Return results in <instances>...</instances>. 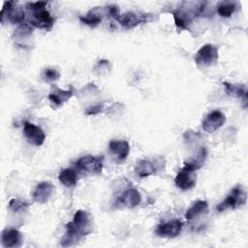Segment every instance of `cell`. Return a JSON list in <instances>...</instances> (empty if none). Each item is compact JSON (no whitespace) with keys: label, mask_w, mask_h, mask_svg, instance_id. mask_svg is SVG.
<instances>
[{"label":"cell","mask_w":248,"mask_h":248,"mask_svg":"<svg viewBox=\"0 0 248 248\" xmlns=\"http://www.w3.org/2000/svg\"><path fill=\"white\" fill-rule=\"evenodd\" d=\"M93 231V221L91 215L82 209L78 210L71 222L66 225V232L61 238L62 246H73L78 243L83 237Z\"/></svg>","instance_id":"cell-1"},{"label":"cell","mask_w":248,"mask_h":248,"mask_svg":"<svg viewBox=\"0 0 248 248\" xmlns=\"http://www.w3.org/2000/svg\"><path fill=\"white\" fill-rule=\"evenodd\" d=\"M47 2L37 1L30 2L26 5V9L29 11V24L40 28L49 30L54 24V18L50 13L46 9Z\"/></svg>","instance_id":"cell-2"},{"label":"cell","mask_w":248,"mask_h":248,"mask_svg":"<svg viewBox=\"0 0 248 248\" xmlns=\"http://www.w3.org/2000/svg\"><path fill=\"white\" fill-rule=\"evenodd\" d=\"M205 2H183L182 5L172 13L177 29H187L193 18L202 15Z\"/></svg>","instance_id":"cell-3"},{"label":"cell","mask_w":248,"mask_h":248,"mask_svg":"<svg viewBox=\"0 0 248 248\" xmlns=\"http://www.w3.org/2000/svg\"><path fill=\"white\" fill-rule=\"evenodd\" d=\"M247 200L246 191L241 185H236L229 195L216 206V210L218 212L225 211L227 209H235L239 206H242Z\"/></svg>","instance_id":"cell-4"},{"label":"cell","mask_w":248,"mask_h":248,"mask_svg":"<svg viewBox=\"0 0 248 248\" xmlns=\"http://www.w3.org/2000/svg\"><path fill=\"white\" fill-rule=\"evenodd\" d=\"M104 157L85 155L80 157L76 162V168L82 173L100 174L103 170Z\"/></svg>","instance_id":"cell-5"},{"label":"cell","mask_w":248,"mask_h":248,"mask_svg":"<svg viewBox=\"0 0 248 248\" xmlns=\"http://www.w3.org/2000/svg\"><path fill=\"white\" fill-rule=\"evenodd\" d=\"M218 60V48L212 44L202 46L195 56V63L198 67H208L216 63Z\"/></svg>","instance_id":"cell-6"},{"label":"cell","mask_w":248,"mask_h":248,"mask_svg":"<svg viewBox=\"0 0 248 248\" xmlns=\"http://www.w3.org/2000/svg\"><path fill=\"white\" fill-rule=\"evenodd\" d=\"M153 19L152 14L140 13V12H128L124 15H121L117 20L119 24L124 28H134L139 24L151 21Z\"/></svg>","instance_id":"cell-7"},{"label":"cell","mask_w":248,"mask_h":248,"mask_svg":"<svg viewBox=\"0 0 248 248\" xmlns=\"http://www.w3.org/2000/svg\"><path fill=\"white\" fill-rule=\"evenodd\" d=\"M5 17L12 23H21L24 20L25 13L23 9L17 6L15 2L8 1L3 5V9L1 11V21L3 22Z\"/></svg>","instance_id":"cell-8"},{"label":"cell","mask_w":248,"mask_h":248,"mask_svg":"<svg viewBox=\"0 0 248 248\" xmlns=\"http://www.w3.org/2000/svg\"><path fill=\"white\" fill-rule=\"evenodd\" d=\"M23 134L28 142L35 146H40L45 142L46 135L43 129L33 123L25 121L23 124Z\"/></svg>","instance_id":"cell-9"},{"label":"cell","mask_w":248,"mask_h":248,"mask_svg":"<svg viewBox=\"0 0 248 248\" xmlns=\"http://www.w3.org/2000/svg\"><path fill=\"white\" fill-rule=\"evenodd\" d=\"M183 224L180 220H172L165 223L159 224L155 229V233L160 237H167V238H173L176 237L181 230Z\"/></svg>","instance_id":"cell-10"},{"label":"cell","mask_w":248,"mask_h":248,"mask_svg":"<svg viewBox=\"0 0 248 248\" xmlns=\"http://www.w3.org/2000/svg\"><path fill=\"white\" fill-rule=\"evenodd\" d=\"M226 122V116L220 110H212L202 122V130L206 133H213L221 128Z\"/></svg>","instance_id":"cell-11"},{"label":"cell","mask_w":248,"mask_h":248,"mask_svg":"<svg viewBox=\"0 0 248 248\" xmlns=\"http://www.w3.org/2000/svg\"><path fill=\"white\" fill-rule=\"evenodd\" d=\"M196 177L197 176L195 170L183 167L180 170V171L176 174L174 178V183L176 187H178L181 190H189L195 187L197 181Z\"/></svg>","instance_id":"cell-12"},{"label":"cell","mask_w":248,"mask_h":248,"mask_svg":"<svg viewBox=\"0 0 248 248\" xmlns=\"http://www.w3.org/2000/svg\"><path fill=\"white\" fill-rule=\"evenodd\" d=\"M108 149L117 162H123L130 153V145L126 140H111L108 143Z\"/></svg>","instance_id":"cell-13"},{"label":"cell","mask_w":248,"mask_h":248,"mask_svg":"<svg viewBox=\"0 0 248 248\" xmlns=\"http://www.w3.org/2000/svg\"><path fill=\"white\" fill-rule=\"evenodd\" d=\"M1 244L3 247H18L21 244V234L14 228H6L1 234Z\"/></svg>","instance_id":"cell-14"},{"label":"cell","mask_w":248,"mask_h":248,"mask_svg":"<svg viewBox=\"0 0 248 248\" xmlns=\"http://www.w3.org/2000/svg\"><path fill=\"white\" fill-rule=\"evenodd\" d=\"M53 192V185L49 182L43 181L39 183L33 192V201L39 203H45L48 201Z\"/></svg>","instance_id":"cell-15"},{"label":"cell","mask_w":248,"mask_h":248,"mask_svg":"<svg viewBox=\"0 0 248 248\" xmlns=\"http://www.w3.org/2000/svg\"><path fill=\"white\" fill-rule=\"evenodd\" d=\"M117 201L122 205L129 207V208H133L140 204L141 198H140V195L138 190H136L134 188H130V189L126 190L124 193H122L118 197Z\"/></svg>","instance_id":"cell-16"},{"label":"cell","mask_w":248,"mask_h":248,"mask_svg":"<svg viewBox=\"0 0 248 248\" xmlns=\"http://www.w3.org/2000/svg\"><path fill=\"white\" fill-rule=\"evenodd\" d=\"M156 170L157 169H156V166L154 165V163L150 160H147V159H143V160L139 161L136 164L135 168H134L135 173L139 177H141V178H144V177L150 176L152 174H155Z\"/></svg>","instance_id":"cell-17"},{"label":"cell","mask_w":248,"mask_h":248,"mask_svg":"<svg viewBox=\"0 0 248 248\" xmlns=\"http://www.w3.org/2000/svg\"><path fill=\"white\" fill-rule=\"evenodd\" d=\"M58 180L66 187H73L78 182V173L74 169H63L58 174Z\"/></svg>","instance_id":"cell-18"},{"label":"cell","mask_w":248,"mask_h":248,"mask_svg":"<svg viewBox=\"0 0 248 248\" xmlns=\"http://www.w3.org/2000/svg\"><path fill=\"white\" fill-rule=\"evenodd\" d=\"M208 208V203L204 200H200L197 201L195 203H193L188 210L185 213V218L187 220H193L200 216L201 214L204 213Z\"/></svg>","instance_id":"cell-19"},{"label":"cell","mask_w":248,"mask_h":248,"mask_svg":"<svg viewBox=\"0 0 248 248\" xmlns=\"http://www.w3.org/2000/svg\"><path fill=\"white\" fill-rule=\"evenodd\" d=\"M223 84L228 94L242 99L244 103L247 102V90L244 84H232L229 82H224Z\"/></svg>","instance_id":"cell-20"},{"label":"cell","mask_w":248,"mask_h":248,"mask_svg":"<svg viewBox=\"0 0 248 248\" xmlns=\"http://www.w3.org/2000/svg\"><path fill=\"white\" fill-rule=\"evenodd\" d=\"M73 96V92L71 90H61L56 88L53 92L48 95V99L55 106L59 107L66 101H68Z\"/></svg>","instance_id":"cell-21"},{"label":"cell","mask_w":248,"mask_h":248,"mask_svg":"<svg viewBox=\"0 0 248 248\" xmlns=\"http://www.w3.org/2000/svg\"><path fill=\"white\" fill-rule=\"evenodd\" d=\"M103 17L101 16V14H99L96 9H92L90 10L85 16H79V20L85 24L88 25L90 27H96L98 26L101 21H102Z\"/></svg>","instance_id":"cell-22"},{"label":"cell","mask_w":248,"mask_h":248,"mask_svg":"<svg viewBox=\"0 0 248 248\" xmlns=\"http://www.w3.org/2000/svg\"><path fill=\"white\" fill-rule=\"evenodd\" d=\"M236 7L237 6H236L235 2L226 1V2H222L218 6L217 12H218L219 16H221L222 17H230L235 12Z\"/></svg>","instance_id":"cell-23"},{"label":"cell","mask_w":248,"mask_h":248,"mask_svg":"<svg viewBox=\"0 0 248 248\" xmlns=\"http://www.w3.org/2000/svg\"><path fill=\"white\" fill-rule=\"evenodd\" d=\"M32 33V29L28 24H21L15 32V37L16 38V40H23L28 38Z\"/></svg>","instance_id":"cell-24"},{"label":"cell","mask_w":248,"mask_h":248,"mask_svg":"<svg viewBox=\"0 0 248 248\" xmlns=\"http://www.w3.org/2000/svg\"><path fill=\"white\" fill-rule=\"evenodd\" d=\"M27 207H28V203L26 202L18 200V199H12L9 202V208L15 213L22 211V210L26 209Z\"/></svg>","instance_id":"cell-25"},{"label":"cell","mask_w":248,"mask_h":248,"mask_svg":"<svg viewBox=\"0 0 248 248\" xmlns=\"http://www.w3.org/2000/svg\"><path fill=\"white\" fill-rule=\"evenodd\" d=\"M59 77H60V73L53 68H46L42 74V78H44L45 81H47V82H52L54 80H57Z\"/></svg>","instance_id":"cell-26"},{"label":"cell","mask_w":248,"mask_h":248,"mask_svg":"<svg viewBox=\"0 0 248 248\" xmlns=\"http://www.w3.org/2000/svg\"><path fill=\"white\" fill-rule=\"evenodd\" d=\"M107 14L113 17L115 20H118L119 17H120V12H119V8L117 5H114V4H111V5H108L107 7Z\"/></svg>","instance_id":"cell-27"},{"label":"cell","mask_w":248,"mask_h":248,"mask_svg":"<svg viewBox=\"0 0 248 248\" xmlns=\"http://www.w3.org/2000/svg\"><path fill=\"white\" fill-rule=\"evenodd\" d=\"M104 108V104H98L96 106H92L90 108H88L86 110H85V113L87 115H96L98 113H100Z\"/></svg>","instance_id":"cell-28"}]
</instances>
